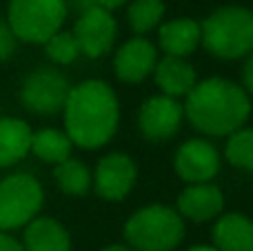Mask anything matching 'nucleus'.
Segmentation results:
<instances>
[{
  "label": "nucleus",
  "instance_id": "nucleus-1",
  "mask_svg": "<svg viewBox=\"0 0 253 251\" xmlns=\"http://www.w3.org/2000/svg\"><path fill=\"white\" fill-rule=\"evenodd\" d=\"M65 133L80 149H100L116 136L120 102L105 80H84L71 87L65 102Z\"/></svg>",
  "mask_w": 253,
  "mask_h": 251
},
{
  "label": "nucleus",
  "instance_id": "nucleus-2",
  "mask_svg": "<svg viewBox=\"0 0 253 251\" xmlns=\"http://www.w3.org/2000/svg\"><path fill=\"white\" fill-rule=\"evenodd\" d=\"M182 107L189 125L209 138L231 136L251 116V98L227 78L198 80Z\"/></svg>",
  "mask_w": 253,
  "mask_h": 251
},
{
  "label": "nucleus",
  "instance_id": "nucleus-3",
  "mask_svg": "<svg viewBox=\"0 0 253 251\" xmlns=\"http://www.w3.org/2000/svg\"><path fill=\"white\" fill-rule=\"evenodd\" d=\"M200 44L222 60L247 58L253 51V11L238 4L215 9L200 22Z\"/></svg>",
  "mask_w": 253,
  "mask_h": 251
},
{
  "label": "nucleus",
  "instance_id": "nucleus-4",
  "mask_svg": "<svg viewBox=\"0 0 253 251\" xmlns=\"http://www.w3.org/2000/svg\"><path fill=\"white\" fill-rule=\"evenodd\" d=\"M125 238L135 251H173L184 238V220L167 205H147L125 222Z\"/></svg>",
  "mask_w": 253,
  "mask_h": 251
},
{
  "label": "nucleus",
  "instance_id": "nucleus-5",
  "mask_svg": "<svg viewBox=\"0 0 253 251\" xmlns=\"http://www.w3.org/2000/svg\"><path fill=\"white\" fill-rule=\"evenodd\" d=\"M67 0H9L7 25L22 42L44 44L62 29Z\"/></svg>",
  "mask_w": 253,
  "mask_h": 251
},
{
  "label": "nucleus",
  "instance_id": "nucleus-6",
  "mask_svg": "<svg viewBox=\"0 0 253 251\" xmlns=\"http://www.w3.org/2000/svg\"><path fill=\"white\" fill-rule=\"evenodd\" d=\"M44 205L42 185L29 173H11L0 180V231L27 227Z\"/></svg>",
  "mask_w": 253,
  "mask_h": 251
},
{
  "label": "nucleus",
  "instance_id": "nucleus-7",
  "mask_svg": "<svg viewBox=\"0 0 253 251\" xmlns=\"http://www.w3.org/2000/svg\"><path fill=\"white\" fill-rule=\"evenodd\" d=\"M71 84L53 67H38L20 84V102L36 116H56L65 109Z\"/></svg>",
  "mask_w": 253,
  "mask_h": 251
},
{
  "label": "nucleus",
  "instance_id": "nucleus-8",
  "mask_svg": "<svg viewBox=\"0 0 253 251\" xmlns=\"http://www.w3.org/2000/svg\"><path fill=\"white\" fill-rule=\"evenodd\" d=\"M71 34L78 42L80 53H84L87 58H102L114 49L118 25H116V18L111 16V11L91 4V7L83 9Z\"/></svg>",
  "mask_w": 253,
  "mask_h": 251
},
{
  "label": "nucleus",
  "instance_id": "nucleus-9",
  "mask_svg": "<svg viewBox=\"0 0 253 251\" xmlns=\"http://www.w3.org/2000/svg\"><path fill=\"white\" fill-rule=\"evenodd\" d=\"M135 178H138V167L133 158L123 151H114L98 160L96 171L91 176V185L102 200L120 203L131 194Z\"/></svg>",
  "mask_w": 253,
  "mask_h": 251
},
{
  "label": "nucleus",
  "instance_id": "nucleus-10",
  "mask_svg": "<svg viewBox=\"0 0 253 251\" xmlns=\"http://www.w3.org/2000/svg\"><path fill=\"white\" fill-rule=\"evenodd\" d=\"M184 123V107L175 98L151 96L142 102L138 114V127L151 142L171 140Z\"/></svg>",
  "mask_w": 253,
  "mask_h": 251
},
{
  "label": "nucleus",
  "instance_id": "nucleus-11",
  "mask_svg": "<svg viewBox=\"0 0 253 251\" xmlns=\"http://www.w3.org/2000/svg\"><path fill=\"white\" fill-rule=\"evenodd\" d=\"M173 169L187 185L211 182L220 171V151L205 138H191L178 147Z\"/></svg>",
  "mask_w": 253,
  "mask_h": 251
},
{
  "label": "nucleus",
  "instance_id": "nucleus-12",
  "mask_svg": "<svg viewBox=\"0 0 253 251\" xmlns=\"http://www.w3.org/2000/svg\"><path fill=\"white\" fill-rule=\"evenodd\" d=\"M156 62H158L156 44L151 40H147L144 36H135V38L126 40L123 47L116 51L114 69H116V76L123 83L138 84L153 74Z\"/></svg>",
  "mask_w": 253,
  "mask_h": 251
},
{
  "label": "nucleus",
  "instance_id": "nucleus-13",
  "mask_svg": "<svg viewBox=\"0 0 253 251\" xmlns=\"http://www.w3.org/2000/svg\"><path fill=\"white\" fill-rule=\"evenodd\" d=\"M222 209L224 196L220 187H215L213 182H202V185H189L184 191H180L175 211L182 220L207 222L222 216Z\"/></svg>",
  "mask_w": 253,
  "mask_h": 251
},
{
  "label": "nucleus",
  "instance_id": "nucleus-14",
  "mask_svg": "<svg viewBox=\"0 0 253 251\" xmlns=\"http://www.w3.org/2000/svg\"><path fill=\"white\" fill-rule=\"evenodd\" d=\"M153 78L156 84L160 87L162 96L169 98H187L189 91L196 87L198 76L193 65L187 58H175V56H162L156 62V69H153Z\"/></svg>",
  "mask_w": 253,
  "mask_h": 251
},
{
  "label": "nucleus",
  "instance_id": "nucleus-15",
  "mask_svg": "<svg viewBox=\"0 0 253 251\" xmlns=\"http://www.w3.org/2000/svg\"><path fill=\"white\" fill-rule=\"evenodd\" d=\"M158 40L165 56L189 58L200 47V22L193 18H173L169 22H162Z\"/></svg>",
  "mask_w": 253,
  "mask_h": 251
},
{
  "label": "nucleus",
  "instance_id": "nucleus-16",
  "mask_svg": "<svg viewBox=\"0 0 253 251\" xmlns=\"http://www.w3.org/2000/svg\"><path fill=\"white\" fill-rule=\"evenodd\" d=\"M25 251H71V236L56 218L38 216L25 227Z\"/></svg>",
  "mask_w": 253,
  "mask_h": 251
},
{
  "label": "nucleus",
  "instance_id": "nucleus-17",
  "mask_svg": "<svg viewBox=\"0 0 253 251\" xmlns=\"http://www.w3.org/2000/svg\"><path fill=\"white\" fill-rule=\"evenodd\" d=\"M215 251H253V220L245 213L218 216L213 227Z\"/></svg>",
  "mask_w": 253,
  "mask_h": 251
},
{
  "label": "nucleus",
  "instance_id": "nucleus-18",
  "mask_svg": "<svg viewBox=\"0 0 253 251\" xmlns=\"http://www.w3.org/2000/svg\"><path fill=\"white\" fill-rule=\"evenodd\" d=\"M31 127L20 118H0V169L20 163L31 151Z\"/></svg>",
  "mask_w": 253,
  "mask_h": 251
},
{
  "label": "nucleus",
  "instance_id": "nucleus-19",
  "mask_svg": "<svg viewBox=\"0 0 253 251\" xmlns=\"http://www.w3.org/2000/svg\"><path fill=\"white\" fill-rule=\"evenodd\" d=\"M71 149H74V145H71L69 136H67L65 131L47 127V129L34 131L29 154H34L38 160L56 167V165L65 163L67 158H71Z\"/></svg>",
  "mask_w": 253,
  "mask_h": 251
},
{
  "label": "nucleus",
  "instance_id": "nucleus-20",
  "mask_svg": "<svg viewBox=\"0 0 253 251\" xmlns=\"http://www.w3.org/2000/svg\"><path fill=\"white\" fill-rule=\"evenodd\" d=\"M53 178L60 191L67 196H84L91 189V173H89L87 165L80 163L76 158H67L65 163L53 167Z\"/></svg>",
  "mask_w": 253,
  "mask_h": 251
},
{
  "label": "nucleus",
  "instance_id": "nucleus-21",
  "mask_svg": "<svg viewBox=\"0 0 253 251\" xmlns=\"http://www.w3.org/2000/svg\"><path fill=\"white\" fill-rule=\"evenodd\" d=\"M162 16H165V2L162 0H131L126 9L129 27L138 36H144L160 27Z\"/></svg>",
  "mask_w": 253,
  "mask_h": 251
},
{
  "label": "nucleus",
  "instance_id": "nucleus-22",
  "mask_svg": "<svg viewBox=\"0 0 253 251\" xmlns=\"http://www.w3.org/2000/svg\"><path fill=\"white\" fill-rule=\"evenodd\" d=\"M224 158L231 167L253 171V127H240L231 136H227Z\"/></svg>",
  "mask_w": 253,
  "mask_h": 251
},
{
  "label": "nucleus",
  "instance_id": "nucleus-23",
  "mask_svg": "<svg viewBox=\"0 0 253 251\" xmlns=\"http://www.w3.org/2000/svg\"><path fill=\"white\" fill-rule=\"evenodd\" d=\"M44 51H47L49 60H53L56 65H71L80 56V49H78L74 34L71 31H62V29L44 42Z\"/></svg>",
  "mask_w": 253,
  "mask_h": 251
},
{
  "label": "nucleus",
  "instance_id": "nucleus-24",
  "mask_svg": "<svg viewBox=\"0 0 253 251\" xmlns=\"http://www.w3.org/2000/svg\"><path fill=\"white\" fill-rule=\"evenodd\" d=\"M16 44H18V38L13 36L11 27L7 25V20L0 18V62L9 60L16 53Z\"/></svg>",
  "mask_w": 253,
  "mask_h": 251
},
{
  "label": "nucleus",
  "instance_id": "nucleus-25",
  "mask_svg": "<svg viewBox=\"0 0 253 251\" xmlns=\"http://www.w3.org/2000/svg\"><path fill=\"white\" fill-rule=\"evenodd\" d=\"M242 89L247 91V96H253V51L247 56L245 69H242Z\"/></svg>",
  "mask_w": 253,
  "mask_h": 251
},
{
  "label": "nucleus",
  "instance_id": "nucleus-26",
  "mask_svg": "<svg viewBox=\"0 0 253 251\" xmlns=\"http://www.w3.org/2000/svg\"><path fill=\"white\" fill-rule=\"evenodd\" d=\"M0 251H25L20 240H16L11 234L0 231Z\"/></svg>",
  "mask_w": 253,
  "mask_h": 251
},
{
  "label": "nucleus",
  "instance_id": "nucleus-27",
  "mask_svg": "<svg viewBox=\"0 0 253 251\" xmlns=\"http://www.w3.org/2000/svg\"><path fill=\"white\" fill-rule=\"evenodd\" d=\"M129 0H93V4L100 9H105V11H114V9L123 7V4H126Z\"/></svg>",
  "mask_w": 253,
  "mask_h": 251
},
{
  "label": "nucleus",
  "instance_id": "nucleus-28",
  "mask_svg": "<svg viewBox=\"0 0 253 251\" xmlns=\"http://www.w3.org/2000/svg\"><path fill=\"white\" fill-rule=\"evenodd\" d=\"M102 251H135V249H131L129 245H109V247H105Z\"/></svg>",
  "mask_w": 253,
  "mask_h": 251
},
{
  "label": "nucleus",
  "instance_id": "nucleus-29",
  "mask_svg": "<svg viewBox=\"0 0 253 251\" xmlns=\"http://www.w3.org/2000/svg\"><path fill=\"white\" fill-rule=\"evenodd\" d=\"M187 251H215L213 247H209V245H196V247L187 249Z\"/></svg>",
  "mask_w": 253,
  "mask_h": 251
}]
</instances>
